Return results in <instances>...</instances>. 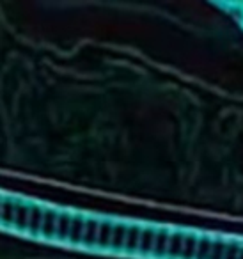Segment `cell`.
Here are the masks:
<instances>
[]
</instances>
